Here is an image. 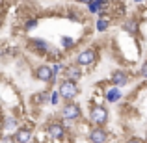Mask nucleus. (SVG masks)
<instances>
[{
	"mask_svg": "<svg viewBox=\"0 0 147 143\" xmlns=\"http://www.w3.org/2000/svg\"><path fill=\"white\" fill-rule=\"evenodd\" d=\"M88 119H90L95 126H104L108 123V110L102 106V104H91Z\"/></svg>",
	"mask_w": 147,
	"mask_h": 143,
	"instance_id": "f257e3e1",
	"label": "nucleus"
},
{
	"mask_svg": "<svg viewBox=\"0 0 147 143\" xmlns=\"http://www.w3.org/2000/svg\"><path fill=\"white\" fill-rule=\"evenodd\" d=\"M60 115L63 121H78L80 117H82V110H80V106L76 102H67L63 108L60 110Z\"/></svg>",
	"mask_w": 147,
	"mask_h": 143,
	"instance_id": "f03ea898",
	"label": "nucleus"
},
{
	"mask_svg": "<svg viewBox=\"0 0 147 143\" xmlns=\"http://www.w3.org/2000/svg\"><path fill=\"white\" fill-rule=\"evenodd\" d=\"M95 61H97V50L95 48H84L82 52L75 56V63L80 67H91Z\"/></svg>",
	"mask_w": 147,
	"mask_h": 143,
	"instance_id": "7ed1b4c3",
	"label": "nucleus"
},
{
	"mask_svg": "<svg viewBox=\"0 0 147 143\" xmlns=\"http://www.w3.org/2000/svg\"><path fill=\"white\" fill-rule=\"evenodd\" d=\"M58 91H60L61 99L65 100H73L76 95H78V86H76V82H73V80H63V82H60V86H58Z\"/></svg>",
	"mask_w": 147,
	"mask_h": 143,
	"instance_id": "20e7f679",
	"label": "nucleus"
},
{
	"mask_svg": "<svg viewBox=\"0 0 147 143\" xmlns=\"http://www.w3.org/2000/svg\"><path fill=\"white\" fill-rule=\"evenodd\" d=\"M34 76H36L37 80H41V82H45V84H50L54 78H56V75H54V71H52V67L50 65H39V67L34 71Z\"/></svg>",
	"mask_w": 147,
	"mask_h": 143,
	"instance_id": "39448f33",
	"label": "nucleus"
},
{
	"mask_svg": "<svg viewBox=\"0 0 147 143\" xmlns=\"http://www.w3.org/2000/svg\"><path fill=\"white\" fill-rule=\"evenodd\" d=\"M28 47L34 50V52H37V54H50V50H52V47H50V43L47 39H39V37H37V39H30L28 41Z\"/></svg>",
	"mask_w": 147,
	"mask_h": 143,
	"instance_id": "423d86ee",
	"label": "nucleus"
},
{
	"mask_svg": "<svg viewBox=\"0 0 147 143\" xmlns=\"http://www.w3.org/2000/svg\"><path fill=\"white\" fill-rule=\"evenodd\" d=\"M45 132L49 134L52 140H61L65 136V125H60V123H49L45 126Z\"/></svg>",
	"mask_w": 147,
	"mask_h": 143,
	"instance_id": "0eeeda50",
	"label": "nucleus"
},
{
	"mask_svg": "<svg viewBox=\"0 0 147 143\" xmlns=\"http://www.w3.org/2000/svg\"><path fill=\"white\" fill-rule=\"evenodd\" d=\"M13 140L15 143H32L34 140L32 128H19L17 132H13Z\"/></svg>",
	"mask_w": 147,
	"mask_h": 143,
	"instance_id": "6e6552de",
	"label": "nucleus"
},
{
	"mask_svg": "<svg viewBox=\"0 0 147 143\" xmlns=\"http://www.w3.org/2000/svg\"><path fill=\"white\" fill-rule=\"evenodd\" d=\"M108 140V132L104 130V126H95L90 130V141L91 143H104Z\"/></svg>",
	"mask_w": 147,
	"mask_h": 143,
	"instance_id": "1a4fd4ad",
	"label": "nucleus"
},
{
	"mask_svg": "<svg viewBox=\"0 0 147 143\" xmlns=\"http://www.w3.org/2000/svg\"><path fill=\"white\" fill-rule=\"evenodd\" d=\"M63 76L65 80H73V82H78L80 78H82V71H80V65L73 63V65H67L63 71Z\"/></svg>",
	"mask_w": 147,
	"mask_h": 143,
	"instance_id": "9d476101",
	"label": "nucleus"
},
{
	"mask_svg": "<svg viewBox=\"0 0 147 143\" xmlns=\"http://www.w3.org/2000/svg\"><path fill=\"white\" fill-rule=\"evenodd\" d=\"M110 82H112V86H117V87H123V86H127L129 84V75H127L125 71H114L112 73V76H110Z\"/></svg>",
	"mask_w": 147,
	"mask_h": 143,
	"instance_id": "9b49d317",
	"label": "nucleus"
},
{
	"mask_svg": "<svg viewBox=\"0 0 147 143\" xmlns=\"http://www.w3.org/2000/svg\"><path fill=\"white\" fill-rule=\"evenodd\" d=\"M19 130V119L13 115H6L4 117V132H17Z\"/></svg>",
	"mask_w": 147,
	"mask_h": 143,
	"instance_id": "f8f14e48",
	"label": "nucleus"
},
{
	"mask_svg": "<svg viewBox=\"0 0 147 143\" xmlns=\"http://www.w3.org/2000/svg\"><path fill=\"white\" fill-rule=\"evenodd\" d=\"M104 97H106L108 102H119V99H121V87L114 86V87H110V89H106Z\"/></svg>",
	"mask_w": 147,
	"mask_h": 143,
	"instance_id": "ddd939ff",
	"label": "nucleus"
},
{
	"mask_svg": "<svg viewBox=\"0 0 147 143\" xmlns=\"http://www.w3.org/2000/svg\"><path fill=\"white\" fill-rule=\"evenodd\" d=\"M123 28H125L127 34H130V36H136V34H138V21H134V19H129V21L123 24Z\"/></svg>",
	"mask_w": 147,
	"mask_h": 143,
	"instance_id": "4468645a",
	"label": "nucleus"
},
{
	"mask_svg": "<svg viewBox=\"0 0 147 143\" xmlns=\"http://www.w3.org/2000/svg\"><path fill=\"white\" fill-rule=\"evenodd\" d=\"M104 4H106V0H93L91 4H88V11H90V13H97L99 15V11L102 9Z\"/></svg>",
	"mask_w": 147,
	"mask_h": 143,
	"instance_id": "2eb2a0df",
	"label": "nucleus"
},
{
	"mask_svg": "<svg viewBox=\"0 0 147 143\" xmlns=\"http://www.w3.org/2000/svg\"><path fill=\"white\" fill-rule=\"evenodd\" d=\"M75 39H73V37H67V36H61L60 37V47L61 48H65V50H69V48H73L75 47Z\"/></svg>",
	"mask_w": 147,
	"mask_h": 143,
	"instance_id": "dca6fc26",
	"label": "nucleus"
},
{
	"mask_svg": "<svg viewBox=\"0 0 147 143\" xmlns=\"http://www.w3.org/2000/svg\"><path fill=\"white\" fill-rule=\"evenodd\" d=\"M37 24H39V21H37L36 17H32V19H26V21H24V30H26V32H30V30L37 28Z\"/></svg>",
	"mask_w": 147,
	"mask_h": 143,
	"instance_id": "f3484780",
	"label": "nucleus"
},
{
	"mask_svg": "<svg viewBox=\"0 0 147 143\" xmlns=\"http://www.w3.org/2000/svg\"><path fill=\"white\" fill-rule=\"evenodd\" d=\"M108 26H110V21H108V19H104V17H99V21H97V30H99V32L108 30Z\"/></svg>",
	"mask_w": 147,
	"mask_h": 143,
	"instance_id": "a211bd4d",
	"label": "nucleus"
},
{
	"mask_svg": "<svg viewBox=\"0 0 147 143\" xmlns=\"http://www.w3.org/2000/svg\"><path fill=\"white\" fill-rule=\"evenodd\" d=\"M60 91H52V95H50V104H54V106H58V104H60Z\"/></svg>",
	"mask_w": 147,
	"mask_h": 143,
	"instance_id": "6ab92c4d",
	"label": "nucleus"
},
{
	"mask_svg": "<svg viewBox=\"0 0 147 143\" xmlns=\"http://www.w3.org/2000/svg\"><path fill=\"white\" fill-rule=\"evenodd\" d=\"M52 71H54V75H56V76H58V75H63V71H65V67H63V65H61V63H60V61H58V63H54V65H52Z\"/></svg>",
	"mask_w": 147,
	"mask_h": 143,
	"instance_id": "aec40b11",
	"label": "nucleus"
},
{
	"mask_svg": "<svg viewBox=\"0 0 147 143\" xmlns=\"http://www.w3.org/2000/svg\"><path fill=\"white\" fill-rule=\"evenodd\" d=\"M140 76L142 78H147V60L144 61V65H142V69H140Z\"/></svg>",
	"mask_w": 147,
	"mask_h": 143,
	"instance_id": "412c9836",
	"label": "nucleus"
},
{
	"mask_svg": "<svg viewBox=\"0 0 147 143\" xmlns=\"http://www.w3.org/2000/svg\"><path fill=\"white\" fill-rule=\"evenodd\" d=\"M127 143H145V141H144V140H140V138H130V140L127 141Z\"/></svg>",
	"mask_w": 147,
	"mask_h": 143,
	"instance_id": "4be33fe9",
	"label": "nucleus"
},
{
	"mask_svg": "<svg viewBox=\"0 0 147 143\" xmlns=\"http://www.w3.org/2000/svg\"><path fill=\"white\" fill-rule=\"evenodd\" d=\"M4 143H15V140H13V136H4Z\"/></svg>",
	"mask_w": 147,
	"mask_h": 143,
	"instance_id": "5701e85b",
	"label": "nucleus"
},
{
	"mask_svg": "<svg viewBox=\"0 0 147 143\" xmlns=\"http://www.w3.org/2000/svg\"><path fill=\"white\" fill-rule=\"evenodd\" d=\"M78 2H82V4H91L93 0H78Z\"/></svg>",
	"mask_w": 147,
	"mask_h": 143,
	"instance_id": "b1692460",
	"label": "nucleus"
},
{
	"mask_svg": "<svg viewBox=\"0 0 147 143\" xmlns=\"http://www.w3.org/2000/svg\"><path fill=\"white\" fill-rule=\"evenodd\" d=\"M136 2H145V0H136Z\"/></svg>",
	"mask_w": 147,
	"mask_h": 143,
	"instance_id": "393cba45",
	"label": "nucleus"
}]
</instances>
